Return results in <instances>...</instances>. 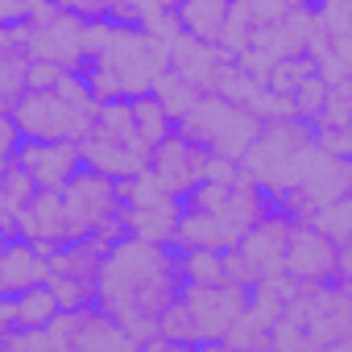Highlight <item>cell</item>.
Instances as JSON below:
<instances>
[{"instance_id": "9", "label": "cell", "mask_w": 352, "mask_h": 352, "mask_svg": "<svg viewBox=\"0 0 352 352\" xmlns=\"http://www.w3.org/2000/svg\"><path fill=\"white\" fill-rule=\"evenodd\" d=\"M13 162L30 174V183L38 191H50V195H58L75 179V174H79V166H83L79 162V145H71V141H54V145L25 141Z\"/></svg>"}, {"instance_id": "13", "label": "cell", "mask_w": 352, "mask_h": 352, "mask_svg": "<svg viewBox=\"0 0 352 352\" xmlns=\"http://www.w3.org/2000/svg\"><path fill=\"white\" fill-rule=\"evenodd\" d=\"M25 71H30V25H5L0 30V112H13L25 96Z\"/></svg>"}, {"instance_id": "8", "label": "cell", "mask_w": 352, "mask_h": 352, "mask_svg": "<svg viewBox=\"0 0 352 352\" xmlns=\"http://www.w3.org/2000/svg\"><path fill=\"white\" fill-rule=\"evenodd\" d=\"M245 302H249V290L241 286H208V290H183V307L195 323V336L199 344H220L232 323L245 315Z\"/></svg>"}, {"instance_id": "3", "label": "cell", "mask_w": 352, "mask_h": 352, "mask_svg": "<svg viewBox=\"0 0 352 352\" xmlns=\"http://www.w3.org/2000/svg\"><path fill=\"white\" fill-rule=\"evenodd\" d=\"M282 278H290L294 286H327V290H344L348 278V253L340 245H331L323 232L315 228H294L286 236V253H282Z\"/></svg>"}, {"instance_id": "12", "label": "cell", "mask_w": 352, "mask_h": 352, "mask_svg": "<svg viewBox=\"0 0 352 352\" xmlns=\"http://www.w3.org/2000/svg\"><path fill=\"white\" fill-rule=\"evenodd\" d=\"M290 232H294V228H290L286 220L265 216L261 224H253V228L241 236L236 253H241V261L253 270V278H257V282L282 278V253H286V236H290Z\"/></svg>"}, {"instance_id": "17", "label": "cell", "mask_w": 352, "mask_h": 352, "mask_svg": "<svg viewBox=\"0 0 352 352\" xmlns=\"http://www.w3.org/2000/svg\"><path fill=\"white\" fill-rule=\"evenodd\" d=\"M174 21H179V30L187 38L220 50L224 21H228V5H224V0H187V5H174Z\"/></svg>"}, {"instance_id": "11", "label": "cell", "mask_w": 352, "mask_h": 352, "mask_svg": "<svg viewBox=\"0 0 352 352\" xmlns=\"http://www.w3.org/2000/svg\"><path fill=\"white\" fill-rule=\"evenodd\" d=\"M228 63L232 58H224L216 46H204V42H195L187 34H179L166 46V71H174L187 87H195L199 96H212V87H216V79H220V71Z\"/></svg>"}, {"instance_id": "10", "label": "cell", "mask_w": 352, "mask_h": 352, "mask_svg": "<svg viewBox=\"0 0 352 352\" xmlns=\"http://www.w3.org/2000/svg\"><path fill=\"white\" fill-rule=\"evenodd\" d=\"M17 241L34 245L42 257H50L54 249L71 245V224H67L63 199L50 195V191H38L30 199V208L21 212V220H17Z\"/></svg>"}, {"instance_id": "24", "label": "cell", "mask_w": 352, "mask_h": 352, "mask_svg": "<svg viewBox=\"0 0 352 352\" xmlns=\"http://www.w3.org/2000/svg\"><path fill=\"white\" fill-rule=\"evenodd\" d=\"M21 145L25 141H21V129H17L13 112H0V162H13Z\"/></svg>"}, {"instance_id": "14", "label": "cell", "mask_w": 352, "mask_h": 352, "mask_svg": "<svg viewBox=\"0 0 352 352\" xmlns=\"http://www.w3.org/2000/svg\"><path fill=\"white\" fill-rule=\"evenodd\" d=\"M79 162L96 174H104V179L112 183H129L133 174L145 170V153L137 145H116V141H100V137H83L79 141Z\"/></svg>"}, {"instance_id": "26", "label": "cell", "mask_w": 352, "mask_h": 352, "mask_svg": "<svg viewBox=\"0 0 352 352\" xmlns=\"http://www.w3.org/2000/svg\"><path fill=\"white\" fill-rule=\"evenodd\" d=\"M162 352H199V348H195V344H166Z\"/></svg>"}, {"instance_id": "22", "label": "cell", "mask_w": 352, "mask_h": 352, "mask_svg": "<svg viewBox=\"0 0 352 352\" xmlns=\"http://www.w3.org/2000/svg\"><path fill=\"white\" fill-rule=\"evenodd\" d=\"M307 228H315V232H323L331 245H348V232H352V199L344 195V199H336V204H327V208H315L311 212V220H307Z\"/></svg>"}, {"instance_id": "18", "label": "cell", "mask_w": 352, "mask_h": 352, "mask_svg": "<svg viewBox=\"0 0 352 352\" xmlns=\"http://www.w3.org/2000/svg\"><path fill=\"white\" fill-rule=\"evenodd\" d=\"M9 302H13L17 331H46L63 315L58 302H54V294H50V286H34V290H21V294H9Z\"/></svg>"}, {"instance_id": "6", "label": "cell", "mask_w": 352, "mask_h": 352, "mask_svg": "<svg viewBox=\"0 0 352 352\" xmlns=\"http://www.w3.org/2000/svg\"><path fill=\"white\" fill-rule=\"evenodd\" d=\"M58 199H63V212H67V224H71V241H87L100 224L124 216L116 183L96 174V170H87V166H79V174L58 191Z\"/></svg>"}, {"instance_id": "23", "label": "cell", "mask_w": 352, "mask_h": 352, "mask_svg": "<svg viewBox=\"0 0 352 352\" xmlns=\"http://www.w3.org/2000/svg\"><path fill=\"white\" fill-rule=\"evenodd\" d=\"M58 67H50V63H38V58H30V71H25V91H54V83H58Z\"/></svg>"}, {"instance_id": "1", "label": "cell", "mask_w": 352, "mask_h": 352, "mask_svg": "<svg viewBox=\"0 0 352 352\" xmlns=\"http://www.w3.org/2000/svg\"><path fill=\"white\" fill-rule=\"evenodd\" d=\"M174 133L187 137V141H195V145H204L212 157L241 162L245 149L257 141L261 124H257L245 108H236V104H228V100H220V96H199L195 108H191L179 124H174Z\"/></svg>"}, {"instance_id": "16", "label": "cell", "mask_w": 352, "mask_h": 352, "mask_svg": "<svg viewBox=\"0 0 352 352\" xmlns=\"http://www.w3.org/2000/svg\"><path fill=\"white\" fill-rule=\"evenodd\" d=\"M179 216H183V204H179V199H162V204H153V208L124 212V228H129L133 241L170 249V245H174V228H179Z\"/></svg>"}, {"instance_id": "21", "label": "cell", "mask_w": 352, "mask_h": 352, "mask_svg": "<svg viewBox=\"0 0 352 352\" xmlns=\"http://www.w3.org/2000/svg\"><path fill=\"white\" fill-rule=\"evenodd\" d=\"M149 96L162 104V112H166L174 124H179V120L195 108V100H199V91H195V87H187L174 71H162V79L153 83V91H149Z\"/></svg>"}, {"instance_id": "25", "label": "cell", "mask_w": 352, "mask_h": 352, "mask_svg": "<svg viewBox=\"0 0 352 352\" xmlns=\"http://www.w3.org/2000/svg\"><path fill=\"white\" fill-rule=\"evenodd\" d=\"M21 21H30V5H21V0H0V30L21 25Z\"/></svg>"}, {"instance_id": "20", "label": "cell", "mask_w": 352, "mask_h": 352, "mask_svg": "<svg viewBox=\"0 0 352 352\" xmlns=\"http://www.w3.org/2000/svg\"><path fill=\"white\" fill-rule=\"evenodd\" d=\"M179 278H183V290L224 286V253H212V249H187V253H179Z\"/></svg>"}, {"instance_id": "7", "label": "cell", "mask_w": 352, "mask_h": 352, "mask_svg": "<svg viewBox=\"0 0 352 352\" xmlns=\"http://www.w3.org/2000/svg\"><path fill=\"white\" fill-rule=\"evenodd\" d=\"M208 162H212V153H208L204 145H195V141H187V137H179V133H170V137L149 153L145 170L153 174V183H157L170 199H183V195H191V191L204 183Z\"/></svg>"}, {"instance_id": "19", "label": "cell", "mask_w": 352, "mask_h": 352, "mask_svg": "<svg viewBox=\"0 0 352 352\" xmlns=\"http://www.w3.org/2000/svg\"><path fill=\"white\" fill-rule=\"evenodd\" d=\"M129 108H133V133H137V145H141L145 153H153V149L174 133V120L162 112V104H157L153 96H137V100H129Z\"/></svg>"}, {"instance_id": "27", "label": "cell", "mask_w": 352, "mask_h": 352, "mask_svg": "<svg viewBox=\"0 0 352 352\" xmlns=\"http://www.w3.org/2000/svg\"><path fill=\"white\" fill-rule=\"evenodd\" d=\"M5 245H9V236H5V232H0V253H5Z\"/></svg>"}, {"instance_id": "2", "label": "cell", "mask_w": 352, "mask_h": 352, "mask_svg": "<svg viewBox=\"0 0 352 352\" xmlns=\"http://www.w3.org/2000/svg\"><path fill=\"white\" fill-rule=\"evenodd\" d=\"M91 67H100V71L120 87L124 100H137V96H149L153 83L162 79V71H166V46L153 42V38H145L141 30H120V25H112L108 42H104V50L91 58Z\"/></svg>"}, {"instance_id": "5", "label": "cell", "mask_w": 352, "mask_h": 352, "mask_svg": "<svg viewBox=\"0 0 352 352\" xmlns=\"http://www.w3.org/2000/svg\"><path fill=\"white\" fill-rule=\"evenodd\" d=\"M91 116L96 112L67 108L54 91H25L17 100V108H13V120L21 129V141H38V145H54V141L79 145L91 133Z\"/></svg>"}, {"instance_id": "4", "label": "cell", "mask_w": 352, "mask_h": 352, "mask_svg": "<svg viewBox=\"0 0 352 352\" xmlns=\"http://www.w3.org/2000/svg\"><path fill=\"white\" fill-rule=\"evenodd\" d=\"M30 58L50 63L58 71H83V21L63 5H30Z\"/></svg>"}, {"instance_id": "15", "label": "cell", "mask_w": 352, "mask_h": 352, "mask_svg": "<svg viewBox=\"0 0 352 352\" xmlns=\"http://www.w3.org/2000/svg\"><path fill=\"white\" fill-rule=\"evenodd\" d=\"M46 257L25 245V241H9L5 253H0V294H21V290H34V286H46Z\"/></svg>"}]
</instances>
